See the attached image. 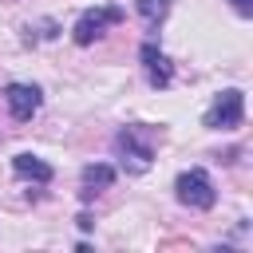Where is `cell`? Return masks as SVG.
<instances>
[{"label":"cell","instance_id":"6da1fadb","mask_svg":"<svg viewBox=\"0 0 253 253\" xmlns=\"http://www.w3.org/2000/svg\"><path fill=\"white\" fill-rule=\"evenodd\" d=\"M174 194H178V202H182V206H190V210H213V206H217L213 178H210L202 166L182 170V174H178V182H174Z\"/></svg>","mask_w":253,"mask_h":253},{"label":"cell","instance_id":"7a4b0ae2","mask_svg":"<svg viewBox=\"0 0 253 253\" xmlns=\"http://www.w3.org/2000/svg\"><path fill=\"white\" fill-rule=\"evenodd\" d=\"M126 20V12L119 8V4H103V8H87L79 20H75V28H71V40L79 43V47H91L107 28H115V24H123Z\"/></svg>","mask_w":253,"mask_h":253},{"label":"cell","instance_id":"3957f363","mask_svg":"<svg viewBox=\"0 0 253 253\" xmlns=\"http://www.w3.org/2000/svg\"><path fill=\"white\" fill-rule=\"evenodd\" d=\"M241 119H245V91H237V87H225L217 99H213V107L206 111V126L210 130H233V126H241Z\"/></svg>","mask_w":253,"mask_h":253},{"label":"cell","instance_id":"277c9868","mask_svg":"<svg viewBox=\"0 0 253 253\" xmlns=\"http://www.w3.org/2000/svg\"><path fill=\"white\" fill-rule=\"evenodd\" d=\"M115 146H119L123 158H134L130 162V174H142L150 166V158H154V142H150V134L142 126H123L115 134Z\"/></svg>","mask_w":253,"mask_h":253},{"label":"cell","instance_id":"5b68a950","mask_svg":"<svg viewBox=\"0 0 253 253\" xmlns=\"http://www.w3.org/2000/svg\"><path fill=\"white\" fill-rule=\"evenodd\" d=\"M4 103H8V115H12L16 123H28V119L40 111L43 91H40L36 83H8V87H4Z\"/></svg>","mask_w":253,"mask_h":253},{"label":"cell","instance_id":"8992f818","mask_svg":"<svg viewBox=\"0 0 253 253\" xmlns=\"http://www.w3.org/2000/svg\"><path fill=\"white\" fill-rule=\"evenodd\" d=\"M138 59H142V67H146V83L150 87H170V79H174V67H170V59L162 55V47L154 43V40H146L142 47H138Z\"/></svg>","mask_w":253,"mask_h":253},{"label":"cell","instance_id":"52a82bcc","mask_svg":"<svg viewBox=\"0 0 253 253\" xmlns=\"http://www.w3.org/2000/svg\"><path fill=\"white\" fill-rule=\"evenodd\" d=\"M115 182V166L111 162H91V166H83V190H79V198L83 202H91L99 190H107Z\"/></svg>","mask_w":253,"mask_h":253},{"label":"cell","instance_id":"ba28073f","mask_svg":"<svg viewBox=\"0 0 253 253\" xmlns=\"http://www.w3.org/2000/svg\"><path fill=\"white\" fill-rule=\"evenodd\" d=\"M12 170H16L20 178H32V182H40V186H47V182L55 178V170H51V166H47L43 158H36V154H28V150L12 158Z\"/></svg>","mask_w":253,"mask_h":253},{"label":"cell","instance_id":"9c48e42d","mask_svg":"<svg viewBox=\"0 0 253 253\" xmlns=\"http://www.w3.org/2000/svg\"><path fill=\"white\" fill-rule=\"evenodd\" d=\"M134 8H138V16L146 20V28L158 32V24H162L166 12H170V0H134Z\"/></svg>","mask_w":253,"mask_h":253},{"label":"cell","instance_id":"30bf717a","mask_svg":"<svg viewBox=\"0 0 253 253\" xmlns=\"http://www.w3.org/2000/svg\"><path fill=\"white\" fill-rule=\"evenodd\" d=\"M237 16H253V0H229Z\"/></svg>","mask_w":253,"mask_h":253},{"label":"cell","instance_id":"8fae6325","mask_svg":"<svg viewBox=\"0 0 253 253\" xmlns=\"http://www.w3.org/2000/svg\"><path fill=\"white\" fill-rule=\"evenodd\" d=\"M75 225H79V229H83V233H87V229H95V217H91V213H87V210H83V213H79V217H75Z\"/></svg>","mask_w":253,"mask_h":253},{"label":"cell","instance_id":"7c38bea8","mask_svg":"<svg viewBox=\"0 0 253 253\" xmlns=\"http://www.w3.org/2000/svg\"><path fill=\"white\" fill-rule=\"evenodd\" d=\"M194 241H186V237H170V241H162V249H190Z\"/></svg>","mask_w":253,"mask_h":253}]
</instances>
